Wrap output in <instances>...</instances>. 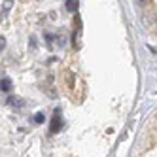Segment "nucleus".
<instances>
[{
	"label": "nucleus",
	"instance_id": "obj_3",
	"mask_svg": "<svg viewBox=\"0 0 157 157\" xmlns=\"http://www.w3.org/2000/svg\"><path fill=\"white\" fill-rule=\"evenodd\" d=\"M61 129V123H59V114H55L53 121H51V132H57Z\"/></svg>",
	"mask_w": 157,
	"mask_h": 157
},
{
	"label": "nucleus",
	"instance_id": "obj_5",
	"mask_svg": "<svg viewBox=\"0 0 157 157\" xmlns=\"http://www.w3.org/2000/svg\"><path fill=\"white\" fill-rule=\"evenodd\" d=\"M10 104H13V106H19V108H21L25 102H23V100H19V98H17V100H15V98H10Z\"/></svg>",
	"mask_w": 157,
	"mask_h": 157
},
{
	"label": "nucleus",
	"instance_id": "obj_1",
	"mask_svg": "<svg viewBox=\"0 0 157 157\" xmlns=\"http://www.w3.org/2000/svg\"><path fill=\"white\" fill-rule=\"evenodd\" d=\"M0 89H2L4 93H8V91H12V80H0Z\"/></svg>",
	"mask_w": 157,
	"mask_h": 157
},
{
	"label": "nucleus",
	"instance_id": "obj_7",
	"mask_svg": "<svg viewBox=\"0 0 157 157\" xmlns=\"http://www.w3.org/2000/svg\"><path fill=\"white\" fill-rule=\"evenodd\" d=\"M4 48H6V38H4V36H0V51H2Z\"/></svg>",
	"mask_w": 157,
	"mask_h": 157
},
{
	"label": "nucleus",
	"instance_id": "obj_2",
	"mask_svg": "<svg viewBox=\"0 0 157 157\" xmlns=\"http://www.w3.org/2000/svg\"><path fill=\"white\" fill-rule=\"evenodd\" d=\"M64 78H66V85H68V87H72V85H74V80H78V78H76L70 70L64 72Z\"/></svg>",
	"mask_w": 157,
	"mask_h": 157
},
{
	"label": "nucleus",
	"instance_id": "obj_8",
	"mask_svg": "<svg viewBox=\"0 0 157 157\" xmlns=\"http://www.w3.org/2000/svg\"><path fill=\"white\" fill-rule=\"evenodd\" d=\"M155 25H157V15H155Z\"/></svg>",
	"mask_w": 157,
	"mask_h": 157
},
{
	"label": "nucleus",
	"instance_id": "obj_4",
	"mask_svg": "<svg viewBox=\"0 0 157 157\" xmlns=\"http://www.w3.org/2000/svg\"><path fill=\"white\" fill-rule=\"evenodd\" d=\"M66 10H68V12H78V2L68 0V2H66Z\"/></svg>",
	"mask_w": 157,
	"mask_h": 157
},
{
	"label": "nucleus",
	"instance_id": "obj_6",
	"mask_svg": "<svg viewBox=\"0 0 157 157\" xmlns=\"http://www.w3.org/2000/svg\"><path fill=\"white\" fill-rule=\"evenodd\" d=\"M34 121L36 123H44V114H36L34 116Z\"/></svg>",
	"mask_w": 157,
	"mask_h": 157
}]
</instances>
